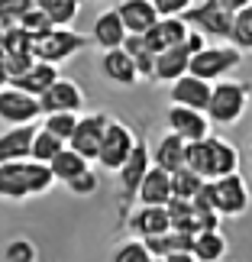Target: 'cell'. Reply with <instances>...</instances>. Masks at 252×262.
I'll list each match as a JSON object with an SVG mask.
<instances>
[{
  "label": "cell",
  "mask_w": 252,
  "mask_h": 262,
  "mask_svg": "<svg viewBox=\"0 0 252 262\" xmlns=\"http://www.w3.org/2000/svg\"><path fill=\"white\" fill-rule=\"evenodd\" d=\"M100 72H104V78H110L113 84H123V88L143 81V78H139V68L133 62V55H129L123 46H120V49H107L104 58H100Z\"/></svg>",
  "instance_id": "cell-16"
},
{
  "label": "cell",
  "mask_w": 252,
  "mask_h": 262,
  "mask_svg": "<svg viewBox=\"0 0 252 262\" xmlns=\"http://www.w3.org/2000/svg\"><path fill=\"white\" fill-rule=\"evenodd\" d=\"M220 7L226 10V13H236V10H243V7H249V0H217Z\"/></svg>",
  "instance_id": "cell-43"
},
{
  "label": "cell",
  "mask_w": 252,
  "mask_h": 262,
  "mask_svg": "<svg viewBox=\"0 0 252 262\" xmlns=\"http://www.w3.org/2000/svg\"><path fill=\"white\" fill-rule=\"evenodd\" d=\"M126 227L133 230L139 239H146V236H158V233H165V230H171V220H168L165 204H139L133 214L126 217Z\"/></svg>",
  "instance_id": "cell-15"
},
{
  "label": "cell",
  "mask_w": 252,
  "mask_h": 262,
  "mask_svg": "<svg viewBox=\"0 0 252 262\" xmlns=\"http://www.w3.org/2000/svg\"><path fill=\"white\" fill-rule=\"evenodd\" d=\"M136 201L139 204H168L171 201V172H165L158 165H149V172L139 181Z\"/></svg>",
  "instance_id": "cell-22"
},
{
  "label": "cell",
  "mask_w": 252,
  "mask_h": 262,
  "mask_svg": "<svg viewBox=\"0 0 252 262\" xmlns=\"http://www.w3.org/2000/svg\"><path fill=\"white\" fill-rule=\"evenodd\" d=\"M33 7H36V0H0V29L16 26Z\"/></svg>",
  "instance_id": "cell-35"
},
{
  "label": "cell",
  "mask_w": 252,
  "mask_h": 262,
  "mask_svg": "<svg viewBox=\"0 0 252 262\" xmlns=\"http://www.w3.org/2000/svg\"><path fill=\"white\" fill-rule=\"evenodd\" d=\"M97 188H100V181H97V175L90 172H81L78 178H72L68 181V191H72V194H78V198H90V194H97Z\"/></svg>",
  "instance_id": "cell-38"
},
{
  "label": "cell",
  "mask_w": 252,
  "mask_h": 262,
  "mask_svg": "<svg viewBox=\"0 0 252 262\" xmlns=\"http://www.w3.org/2000/svg\"><path fill=\"white\" fill-rule=\"evenodd\" d=\"M246 104H249V84L246 81H214L204 114L217 126H233L243 120Z\"/></svg>",
  "instance_id": "cell-2"
},
{
  "label": "cell",
  "mask_w": 252,
  "mask_h": 262,
  "mask_svg": "<svg viewBox=\"0 0 252 262\" xmlns=\"http://www.w3.org/2000/svg\"><path fill=\"white\" fill-rule=\"evenodd\" d=\"M136 146V136L123 120H107V129H104V143H100V152L94 162L107 172H117L120 165L126 162V156L133 152Z\"/></svg>",
  "instance_id": "cell-7"
},
{
  "label": "cell",
  "mask_w": 252,
  "mask_h": 262,
  "mask_svg": "<svg viewBox=\"0 0 252 262\" xmlns=\"http://www.w3.org/2000/svg\"><path fill=\"white\" fill-rule=\"evenodd\" d=\"M49 168H52V175H55V181H62V185H68L72 178H78L81 172H87L90 168V162L84 156H78L72 146H62L58 152L52 156V162H49Z\"/></svg>",
  "instance_id": "cell-25"
},
{
  "label": "cell",
  "mask_w": 252,
  "mask_h": 262,
  "mask_svg": "<svg viewBox=\"0 0 252 262\" xmlns=\"http://www.w3.org/2000/svg\"><path fill=\"white\" fill-rule=\"evenodd\" d=\"M210 198H214V210L220 217H243L249 210V204H252L249 185L243 181L239 172L210 178Z\"/></svg>",
  "instance_id": "cell-6"
},
{
  "label": "cell",
  "mask_w": 252,
  "mask_h": 262,
  "mask_svg": "<svg viewBox=\"0 0 252 262\" xmlns=\"http://www.w3.org/2000/svg\"><path fill=\"white\" fill-rule=\"evenodd\" d=\"M117 13L123 19L126 33H146L149 26L158 23V10H155L152 0H120Z\"/></svg>",
  "instance_id": "cell-19"
},
{
  "label": "cell",
  "mask_w": 252,
  "mask_h": 262,
  "mask_svg": "<svg viewBox=\"0 0 252 262\" xmlns=\"http://www.w3.org/2000/svg\"><path fill=\"white\" fill-rule=\"evenodd\" d=\"M185 23L191 29H200L207 39H226L230 36V23H233V13H226L217 0H204V4H191L185 13Z\"/></svg>",
  "instance_id": "cell-8"
},
{
  "label": "cell",
  "mask_w": 252,
  "mask_h": 262,
  "mask_svg": "<svg viewBox=\"0 0 252 262\" xmlns=\"http://www.w3.org/2000/svg\"><path fill=\"white\" fill-rule=\"evenodd\" d=\"M188 29L191 26L185 23V16H158V23L149 26L143 33V39H146V46L152 49V52H165V49L185 42Z\"/></svg>",
  "instance_id": "cell-14"
},
{
  "label": "cell",
  "mask_w": 252,
  "mask_h": 262,
  "mask_svg": "<svg viewBox=\"0 0 252 262\" xmlns=\"http://www.w3.org/2000/svg\"><path fill=\"white\" fill-rule=\"evenodd\" d=\"M90 39L104 49H120L123 46V39H126V26H123V19H120L117 13V7H107L104 13H97L94 19V29H90Z\"/></svg>",
  "instance_id": "cell-18"
},
{
  "label": "cell",
  "mask_w": 252,
  "mask_h": 262,
  "mask_svg": "<svg viewBox=\"0 0 252 262\" xmlns=\"http://www.w3.org/2000/svg\"><path fill=\"white\" fill-rule=\"evenodd\" d=\"M36 123H19L0 133V162H13V159H29V146L36 136Z\"/></svg>",
  "instance_id": "cell-21"
},
{
  "label": "cell",
  "mask_w": 252,
  "mask_h": 262,
  "mask_svg": "<svg viewBox=\"0 0 252 262\" xmlns=\"http://www.w3.org/2000/svg\"><path fill=\"white\" fill-rule=\"evenodd\" d=\"M204 185H207V178H200L194 168H188V165H181L178 172H171V198H185V201H191Z\"/></svg>",
  "instance_id": "cell-30"
},
{
  "label": "cell",
  "mask_w": 252,
  "mask_h": 262,
  "mask_svg": "<svg viewBox=\"0 0 252 262\" xmlns=\"http://www.w3.org/2000/svg\"><path fill=\"white\" fill-rule=\"evenodd\" d=\"M107 114H84L78 117V126L72 139H68V146L75 149L78 156H84L87 162H94L97 152H100V143H104V129H107Z\"/></svg>",
  "instance_id": "cell-10"
},
{
  "label": "cell",
  "mask_w": 252,
  "mask_h": 262,
  "mask_svg": "<svg viewBox=\"0 0 252 262\" xmlns=\"http://www.w3.org/2000/svg\"><path fill=\"white\" fill-rule=\"evenodd\" d=\"M52 185H55V175L49 162H36V159L0 162V198L4 201H26V198L45 194Z\"/></svg>",
  "instance_id": "cell-1"
},
{
  "label": "cell",
  "mask_w": 252,
  "mask_h": 262,
  "mask_svg": "<svg viewBox=\"0 0 252 262\" xmlns=\"http://www.w3.org/2000/svg\"><path fill=\"white\" fill-rule=\"evenodd\" d=\"M7 55V72L10 78H19V75H26L29 68H33V52H4Z\"/></svg>",
  "instance_id": "cell-39"
},
{
  "label": "cell",
  "mask_w": 252,
  "mask_h": 262,
  "mask_svg": "<svg viewBox=\"0 0 252 262\" xmlns=\"http://www.w3.org/2000/svg\"><path fill=\"white\" fill-rule=\"evenodd\" d=\"M113 262H152V253L146 249V243H143L139 236H129L126 243L117 246Z\"/></svg>",
  "instance_id": "cell-34"
},
{
  "label": "cell",
  "mask_w": 252,
  "mask_h": 262,
  "mask_svg": "<svg viewBox=\"0 0 252 262\" xmlns=\"http://www.w3.org/2000/svg\"><path fill=\"white\" fill-rule=\"evenodd\" d=\"M204 143H207V178H220V175L239 172V162H243V156H239V149L230 143V139L210 133Z\"/></svg>",
  "instance_id": "cell-13"
},
{
  "label": "cell",
  "mask_w": 252,
  "mask_h": 262,
  "mask_svg": "<svg viewBox=\"0 0 252 262\" xmlns=\"http://www.w3.org/2000/svg\"><path fill=\"white\" fill-rule=\"evenodd\" d=\"M10 84V72H7V55H4V49H0V88Z\"/></svg>",
  "instance_id": "cell-44"
},
{
  "label": "cell",
  "mask_w": 252,
  "mask_h": 262,
  "mask_svg": "<svg viewBox=\"0 0 252 262\" xmlns=\"http://www.w3.org/2000/svg\"><path fill=\"white\" fill-rule=\"evenodd\" d=\"M162 259H165V262H197L191 249H181V253H168V256H162Z\"/></svg>",
  "instance_id": "cell-42"
},
{
  "label": "cell",
  "mask_w": 252,
  "mask_h": 262,
  "mask_svg": "<svg viewBox=\"0 0 252 262\" xmlns=\"http://www.w3.org/2000/svg\"><path fill=\"white\" fill-rule=\"evenodd\" d=\"M207 42H210V39H207L204 33H200V29H188V36H185V42H181V46H185L188 52L194 55V52H200V49H204Z\"/></svg>",
  "instance_id": "cell-41"
},
{
  "label": "cell",
  "mask_w": 252,
  "mask_h": 262,
  "mask_svg": "<svg viewBox=\"0 0 252 262\" xmlns=\"http://www.w3.org/2000/svg\"><path fill=\"white\" fill-rule=\"evenodd\" d=\"M58 65H52V62H33V68H29L26 75H19V78H10V84L13 88H19V91H26V94H33V97H42L49 88H52L55 81H58Z\"/></svg>",
  "instance_id": "cell-20"
},
{
  "label": "cell",
  "mask_w": 252,
  "mask_h": 262,
  "mask_svg": "<svg viewBox=\"0 0 252 262\" xmlns=\"http://www.w3.org/2000/svg\"><path fill=\"white\" fill-rule=\"evenodd\" d=\"M165 123L171 133H178L185 143H194V139H204L210 136V120L204 110H194V107H185V104H171L168 114H165Z\"/></svg>",
  "instance_id": "cell-11"
},
{
  "label": "cell",
  "mask_w": 252,
  "mask_h": 262,
  "mask_svg": "<svg viewBox=\"0 0 252 262\" xmlns=\"http://www.w3.org/2000/svg\"><path fill=\"white\" fill-rule=\"evenodd\" d=\"M0 49L4 52H33V36L23 26H4L0 29Z\"/></svg>",
  "instance_id": "cell-33"
},
{
  "label": "cell",
  "mask_w": 252,
  "mask_h": 262,
  "mask_svg": "<svg viewBox=\"0 0 252 262\" xmlns=\"http://www.w3.org/2000/svg\"><path fill=\"white\" fill-rule=\"evenodd\" d=\"M188 62H191V52L185 46H171L165 52H155V65H152V81H175L188 72Z\"/></svg>",
  "instance_id": "cell-23"
},
{
  "label": "cell",
  "mask_w": 252,
  "mask_h": 262,
  "mask_svg": "<svg viewBox=\"0 0 252 262\" xmlns=\"http://www.w3.org/2000/svg\"><path fill=\"white\" fill-rule=\"evenodd\" d=\"M230 46H236L239 52H252V4L236 10L233 23H230Z\"/></svg>",
  "instance_id": "cell-29"
},
{
  "label": "cell",
  "mask_w": 252,
  "mask_h": 262,
  "mask_svg": "<svg viewBox=\"0 0 252 262\" xmlns=\"http://www.w3.org/2000/svg\"><path fill=\"white\" fill-rule=\"evenodd\" d=\"M39 107H42V114H58V110L78 114V110L84 107V91L78 88L72 78H58V81L39 97Z\"/></svg>",
  "instance_id": "cell-12"
},
{
  "label": "cell",
  "mask_w": 252,
  "mask_h": 262,
  "mask_svg": "<svg viewBox=\"0 0 252 262\" xmlns=\"http://www.w3.org/2000/svg\"><path fill=\"white\" fill-rule=\"evenodd\" d=\"M78 117L81 114H68V110H58V114H45L42 120V129H49L52 136H58L62 143H68L75 133V126H78Z\"/></svg>",
  "instance_id": "cell-32"
},
{
  "label": "cell",
  "mask_w": 252,
  "mask_h": 262,
  "mask_svg": "<svg viewBox=\"0 0 252 262\" xmlns=\"http://www.w3.org/2000/svg\"><path fill=\"white\" fill-rule=\"evenodd\" d=\"M42 117V107H39V97L26 94L13 84H4L0 88V120L10 126H19V123H36Z\"/></svg>",
  "instance_id": "cell-9"
},
{
  "label": "cell",
  "mask_w": 252,
  "mask_h": 262,
  "mask_svg": "<svg viewBox=\"0 0 252 262\" xmlns=\"http://www.w3.org/2000/svg\"><path fill=\"white\" fill-rule=\"evenodd\" d=\"M62 146H68V143H62L58 136H52L49 129L39 126L36 136H33V146H29V159H36V162H52V156H55Z\"/></svg>",
  "instance_id": "cell-31"
},
{
  "label": "cell",
  "mask_w": 252,
  "mask_h": 262,
  "mask_svg": "<svg viewBox=\"0 0 252 262\" xmlns=\"http://www.w3.org/2000/svg\"><path fill=\"white\" fill-rule=\"evenodd\" d=\"M123 49L129 55H133V62H136V68H139V78H149L152 81V65H155V52L146 46V39H143V33H126V39H123Z\"/></svg>",
  "instance_id": "cell-27"
},
{
  "label": "cell",
  "mask_w": 252,
  "mask_h": 262,
  "mask_svg": "<svg viewBox=\"0 0 252 262\" xmlns=\"http://www.w3.org/2000/svg\"><path fill=\"white\" fill-rule=\"evenodd\" d=\"M197 262H220L226 256V236L220 230H204V233H194V246H191Z\"/></svg>",
  "instance_id": "cell-26"
},
{
  "label": "cell",
  "mask_w": 252,
  "mask_h": 262,
  "mask_svg": "<svg viewBox=\"0 0 252 262\" xmlns=\"http://www.w3.org/2000/svg\"><path fill=\"white\" fill-rule=\"evenodd\" d=\"M152 4L158 10V16H181L194 0H152Z\"/></svg>",
  "instance_id": "cell-40"
},
{
  "label": "cell",
  "mask_w": 252,
  "mask_h": 262,
  "mask_svg": "<svg viewBox=\"0 0 252 262\" xmlns=\"http://www.w3.org/2000/svg\"><path fill=\"white\" fill-rule=\"evenodd\" d=\"M90 39L84 33H78L72 26H52L49 33H39L33 36V58L39 62H52V65H62L68 62L72 55L84 52Z\"/></svg>",
  "instance_id": "cell-3"
},
{
  "label": "cell",
  "mask_w": 252,
  "mask_h": 262,
  "mask_svg": "<svg viewBox=\"0 0 252 262\" xmlns=\"http://www.w3.org/2000/svg\"><path fill=\"white\" fill-rule=\"evenodd\" d=\"M207 100H210V81H204V78L185 72L181 78L171 81V104H185V107L204 110Z\"/></svg>",
  "instance_id": "cell-17"
},
{
  "label": "cell",
  "mask_w": 252,
  "mask_h": 262,
  "mask_svg": "<svg viewBox=\"0 0 252 262\" xmlns=\"http://www.w3.org/2000/svg\"><path fill=\"white\" fill-rule=\"evenodd\" d=\"M36 7L52 19V26H72L81 13V0H36Z\"/></svg>",
  "instance_id": "cell-28"
},
{
  "label": "cell",
  "mask_w": 252,
  "mask_h": 262,
  "mask_svg": "<svg viewBox=\"0 0 252 262\" xmlns=\"http://www.w3.org/2000/svg\"><path fill=\"white\" fill-rule=\"evenodd\" d=\"M239 65H243V52H239L236 46H223V42L214 46V42H207L200 52L191 55L188 72L214 84V81H220V78H226L230 72H236Z\"/></svg>",
  "instance_id": "cell-5"
},
{
  "label": "cell",
  "mask_w": 252,
  "mask_h": 262,
  "mask_svg": "<svg viewBox=\"0 0 252 262\" xmlns=\"http://www.w3.org/2000/svg\"><path fill=\"white\" fill-rule=\"evenodd\" d=\"M152 262H165V259H155V256H152Z\"/></svg>",
  "instance_id": "cell-45"
},
{
  "label": "cell",
  "mask_w": 252,
  "mask_h": 262,
  "mask_svg": "<svg viewBox=\"0 0 252 262\" xmlns=\"http://www.w3.org/2000/svg\"><path fill=\"white\" fill-rule=\"evenodd\" d=\"M36 256H39V249L29 239H10L4 246V262H36Z\"/></svg>",
  "instance_id": "cell-36"
},
{
  "label": "cell",
  "mask_w": 252,
  "mask_h": 262,
  "mask_svg": "<svg viewBox=\"0 0 252 262\" xmlns=\"http://www.w3.org/2000/svg\"><path fill=\"white\" fill-rule=\"evenodd\" d=\"M16 26H23L29 36H39V33H49V29H52V19H49V16H45L39 7H33V10H29V13H26L23 19H19Z\"/></svg>",
  "instance_id": "cell-37"
},
{
  "label": "cell",
  "mask_w": 252,
  "mask_h": 262,
  "mask_svg": "<svg viewBox=\"0 0 252 262\" xmlns=\"http://www.w3.org/2000/svg\"><path fill=\"white\" fill-rule=\"evenodd\" d=\"M185 139H181L178 133H168L158 139V146L152 149V165H158V168H165V172H178L181 165H185Z\"/></svg>",
  "instance_id": "cell-24"
},
{
  "label": "cell",
  "mask_w": 252,
  "mask_h": 262,
  "mask_svg": "<svg viewBox=\"0 0 252 262\" xmlns=\"http://www.w3.org/2000/svg\"><path fill=\"white\" fill-rule=\"evenodd\" d=\"M152 165V149H149L146 136H136V146L133 152L126 156V162L117 168V181H120V224H126L129 217V204L136 201V191H139V181L149 172Z\"/></svg>",
  "instance_id": "cell-4"
}]
</instances>
